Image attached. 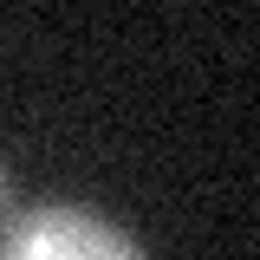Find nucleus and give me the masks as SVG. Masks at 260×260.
I'll return each mask as SVG.
<instances>
[{"instance_id":"nucleus-1","label":"nucleus","mask_w":260,"mask_h":260,"mask_svg":"<svg viewBox=\"0 0 260 260\" xmlns=\"http://www.w3.org/2000/svg\"><path fill=\"white\" fill-rule=\"evenodd\" d=\"M0 260H143V247L91 208L46 202V208H26L7 228Z\"/></svg>"}]
</instances>
